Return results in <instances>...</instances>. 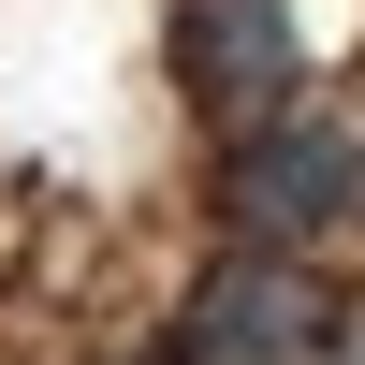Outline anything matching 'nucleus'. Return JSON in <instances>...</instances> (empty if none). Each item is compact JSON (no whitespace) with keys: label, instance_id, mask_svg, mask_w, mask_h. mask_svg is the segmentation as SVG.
<instances>
[{"label":"nucleus","instance_id":"1","mask_svg":"<svg viewBox=\"0 0 365 365\" xmlns=\"http://www.w3.org/2000/svg\"><path fill=\"white\" fill-rule=\"evenodd\" d=\"M322 351H336V292L263 234L220 249L190 278V307H175V365H322Z\"/></svg>","mask_w":365,"mask_h":365},{"label":"nucleus","instance_id":"2","mask_svg":"<svg viewBox=\"0 0 365 365\" xmlns=\"http://www.w3.org/2000/svg\"><path fill=\"white\" fill-rule=\"evenodd\" d=\"M234 234H263V249H307V234L365 220V146L336 132V117H263V132H234V175H220Z\"/></svg>","mask_w":365,"mask_h":365},{"label":"nucleus","instance_id":"3","mask_svg":"<svg viewBox=\"0 0 365 365\" xmlns=\"http://www.w3.org/2000/svg\"><path fill=\"white\" fill-rule=\"evenodd\" d=\"M175 73L220 132H263L307 103V29H292V0H175Z\"/></svg>","mask_w":365,"mask_h":365}]
</instances>
